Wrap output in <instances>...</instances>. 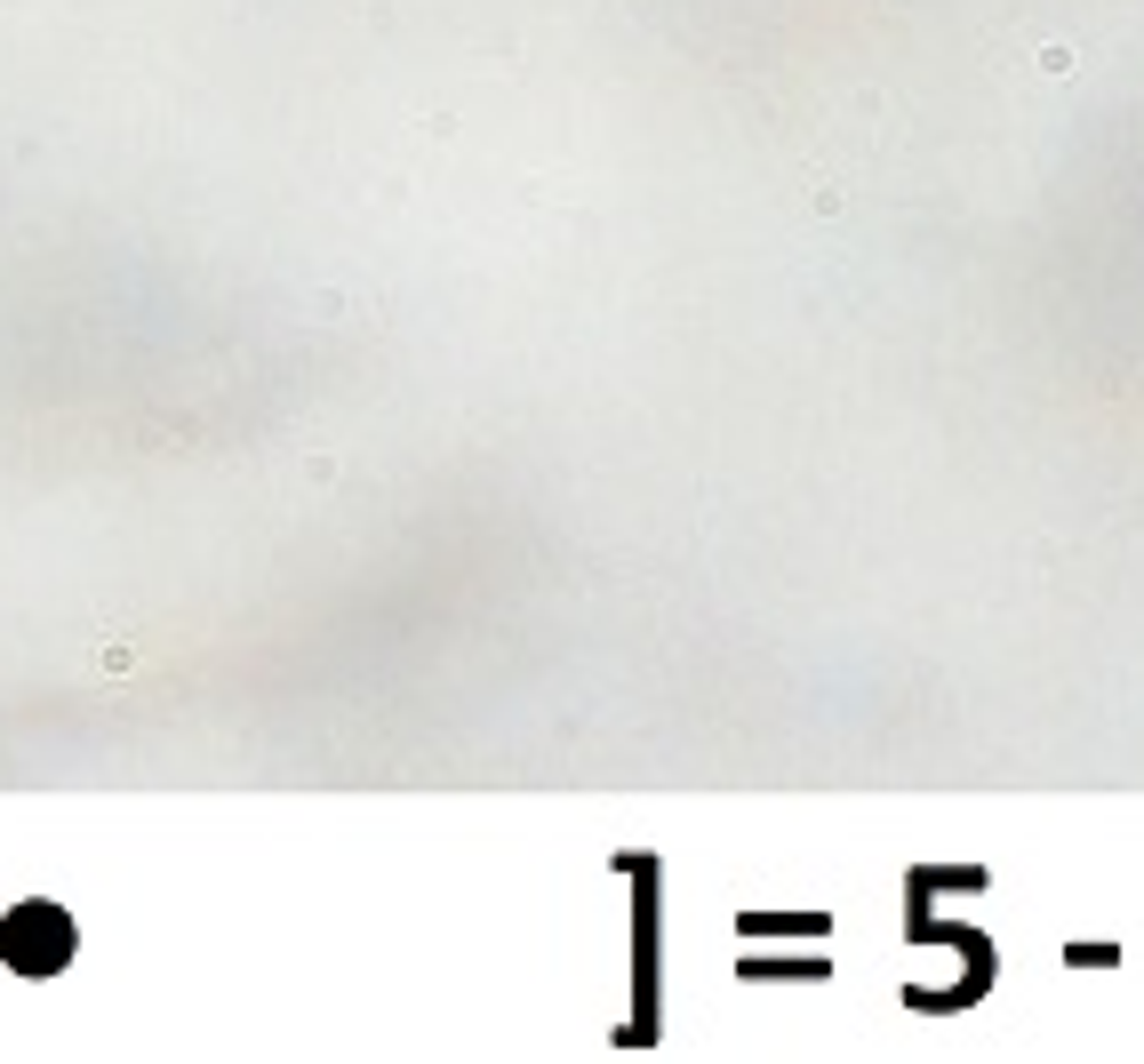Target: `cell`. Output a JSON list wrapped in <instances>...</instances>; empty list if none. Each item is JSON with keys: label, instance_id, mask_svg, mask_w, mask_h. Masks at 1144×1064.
<instances>
[{"label": "cell", "instance_id": "6da1fadb", "mask_svg": "<svg viewBox=\"0 0 1144 1064\" xmlns=\"http://www.w3.org/2000/svg\"><path fill=\"white\" fill-rule=\"evenodd\" d=\"M73 953H81V928H73L65 905H17L0 920V961L17 976H56Z\"/></svg>", "mask_w": 1144, "mask_h": 1064}]
</instances>
